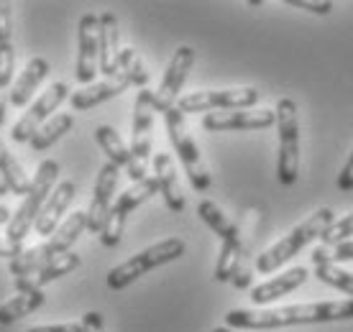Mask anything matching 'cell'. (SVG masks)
Wrapping results in <instances>:
<instances>
[{
  "label": "cell",
  "mask_w": 353,
  "mask_h": 332,
  "mask_svg": "<svg viewBox=\"0 0 353 332\" xmlns=\"http://www.w3.org/2000/svg\"><path fill=\"white\" fill-rule=\"evenodd\" d=\"M353 320V299L315 302V304H292L276 309H230L225 327L230 330H276L290 324H320Z\"/></svg>",
  "instance_id": "6da1fadb"
},
{
  "label": "cell",
  "mask_w": 353,
  "mask_h": 332,
  "mask_svg": "<svg viewBox=\"0 0 353 332\" xmlns=\"http://www.w3.org/2000/svg\"><path fill=\"white\" fill-rule=\"evenodd\" d=\"M333 222V210L330 207H320L318 212H312L307 220H302L297 227H292L290 233L276 240L272 248H266L264 253L256 258V271L259 273H274L279 271L284 263H290L294 256L305 251L315 238L323 236V230Z\"/></svg>",
  "instance_id": "7a4b0ae2"
},
{
  "label": "cell",
  "mask_w": 353,
  "mask_h": 332,
  "mask_svg": "<svg viewBox=\"0 0 353 332\" xmlns=\"http://www.w3.org/2000/svg\"><path fill=\"white\" fill-rule=\"evenodd\" d=\"M59 184V164L54 158H44L39 169H36V176L31 179V187H28L26 197L21 202V207L13 212V218L8 222V230H6V238L10 243L21 245L23 238L28 236V230L36 225V218L44 207V202L49 200V194L54 192V187Z\"/></svg>",
  "instance_id": "3957f363"
},
{
  "label": "cell",
  "mask_w": 353,
  "mask_h": 332,
  "mask_svg": "<svg viewBox=\"0 0 353 332\" xmlns=\"http://www.w3.org/2000/svg\"><path fill=\"white\" fill-rule=\"evenodd\" d=\"M187 251V245L182 238H164L159 243L143 248L139 253H133L128 261L118 263L115 269L108 271V289L113 291H121V289L131 287L133 281H139L143 273L159 269L164 263H172L176 258H182Z\"/></svg>",
  "instance_id": "277c9868"
},
{
  "label": "cell",
  "mask_w": 353,
  "mask_h": 332,
  "mask_svg": "<svg viewBox=\"0 0 353 332\" xmlns=\"http://www.w3.org/2000/svg\"><path fill=\"white\" fill-rule=\"evenodd\" d=\"M276 128H279V158L276 176L284 187H292L300 176V118L297 103L292 97H282L276 103Z\"/></svg>",
  "instance_id": "5b68a950"
},
{
  "label": "cell",
  "mask_w": 353,
  "mask_h": 332,
  "mask_svg": "<svg viewBox=\"0 0 353 332\" xmlns=\"http://www.w3.org/2000/svg\"><path fill=\"white\" fill-rule=\"evenodd\" d=\"M164 125H167L169 141L174 146V154L179 156L182 166H185L187 176H190V184H192L197 192H208L210 189V172L203 161V154H200V146L197 141L190 136V128H187L185 115L179 113V107H169L164 113Z\"/></svg>",
  "instance_id": "8992f818"
},
{
  "label": "cell",
  "mask_w": 353,
  "mask_h": 332,
  "mask_svg": "<svg viewBox=\"0 0 353 332\" xmlns=\"http://www.w3.org/2000/svg\"><path fill=\"white\" fill-rule=\"evenodd\" d=\"M154 92L139 90L133 103V136H131V161H128V176L136 182H143L149 176L151 156V133H154Z\"/></svg>",
  "instance_id": "52a82bcc"
},
{
  "label": "cell",
  "mask_w": 353,
  "mask_h": 332,
  "mask_svg": "<svg viewBox=\"0 0 353 332\" xmlns=\"http://www.w3.org/2000/svg\"><path fill=\"white\" fill-rule=\"evenodd\" d=\"M256 87H230V90H200L187 92L176 100L179 113H212V110H251L259 103Z\"/></svg>",
  "instance_id": "ba28073f"
},
{
  "label": "cell",
  "mask_w": 353,
  "mask_h": 332,
  "mask_svg": "<svg viewBox=\"0 0 353 332\" xmlns=\"http://www.w3.org/2000/svg\"><path fill=\"white\" fill-rule=\"evenodd\" d=\"M154 194H159V184H157L154 174L146 176L143 182H136L133 187H128L125 192L118 194L110 212H108L105 227H103V233H100V243L105 245V248H115V245L121 243L128 215H131L136 207H141L143 202H149Z\"/></svg>",
  "instance_id": "9c48e42d"
},
{
  "label": "cell",
  "mask_w": 353,
  "mask_h": 332,
  "mask_svg": "<svg viewBox=\"0 0 353 332\" xmlns=\"http://www.w3.org/2000/svg\"><path fill=\"white\" fill-rule=\"evenodd\" d=\"M70 95L72 92L67 82H54L52 87H46L44 92L39 95V100H34V103L28 105L26 113L18 118V123L13 125V131H10V138L16 141V143H28V141L36 136V131L59 110V105H62Z\"/></svg>",
  "instance_id": "30bf717a"
},
{
  "label": "cell",
  "mask_w": 353,
  "mask_h": 332,
  "mask_svg": "<svg viewBox=\"0 0 353 332\" xmlns=\"http://www.w3.org/2000/svg\"><path fill=\"white\" fill-rule=\"evenodd\" d=\"M194 64V49L192 46H179L172 59H169L167 70H164V77L159 82V90L154 92V110L157 113H167L169 107L176 105V100L182 97V87H185L187 77H190V70Z\"/></svg>",
  "instance_id": "8fae6325"
},
{
  "label": "cell",
  "mask_w": 353,
  "mask_h": 332,
  "mask_svg": "<svg viewBox=\"0 0 353 332\" xmlns=\"http://www.w3.org/2000/svg\"><path fill=\"white\" fill-rule=\"evenodd\" d=\"M100 72V16L85 13L77 28V82L92 85L95 74Z\"/></svg>",
  "instance_id": "7c38bea8"
},
{
  "label": "cell",
  "mask_w": 353,
  "mask_h": 332,
  "mask_svg": "<svg viewBox=\"0 0 353 332\" xmlns=\"http://www.w3.org/2000/svg\"><path fill=\"white\" fill-rule=\"evenodd\" d=\"M118 179H121V169L113 166L110 161L100 166L95 179V189H92V202L88 207V230L100 236L105 227L108 212L115 202V189H118Z\"/></svg>",
  "instance_id": "4fadbf2b"
},
{
  "label": "cell",
  "mask_w": 353,
  "mask_h": 332,
  "mask_svg": "<svg viewBox=\"0 0 353 332\" xmlns=\"http://www.w3.org/2000/svg\"><path fill=\"white\" fill-rule=\"evenodd\" d=\"M276 123L274 110H221V113H205L203 128L210 133H228V131H259Z\"/></svg>",
  "instance_id": "5bb4252c"
},
{
  "label": "cell",
  "mask_w": 353,
  "mask_h": 332,
  "mask_svg": "<svg viewBox=\"0 0 353 332\" xmlns=\"http://www.w3.org/2000/svg\"><path fill=\"white\" fill-rule=\"evenodd\" d=\"M74 194H77V184L72 182V179H64V182H59L54 187V192L49 194V200L44 202V207H41L39 218H36L34 230L39 236H52L54 230L62 225L59 220L67 215Z\"/></svg>",
  "instance_id": "9a60e30c"
},
{
  "label": "cell",
  "mask_w": 353,
  "mask_h": 332,
  "mask_svg": "<svg viewBox=\"0 0 353 332\" xmlns=\"http://www.w3.org/2000/svg\"><path fill=\"white\" fill-rule=\"evenodd\" d=\"M131 87V82L125 74H115V77H105L103 82H92L88 87L77 90V92H72L70 95V105L72 110H92L97 107L100 103H108V100H113V97L123 95L125 90Z\"/></svg>",
  "instance_id": "2e32d148"
},
{
  "label": "cell",
  "mask_w": 353,
  "mask_h": 332,
  "mask_svg": "<svg viewBox=\"0 0 353 332\" xmlns=\"http://www.w3.org/2000/svg\"><path fill=\"white\" fill-rule=\"evenodd\" d=\"M307 279H310L307 269H305V266H294L290 271L279 273V276H274V279L251 289V299H254V304H272L274 299H282V297H287L290 291L300 289Z\"/></svg>",
  "instance_id": "e0dca14e"
},
{
  "label": "cell",
  "mask_w": 353,
  "mask_h": 332,
  "mask_svg": "<svg viewBox=\"0 0 353 332\" xmlns=\"http://www.w3.org/2000/svg\"><path fill=\"white\" fill-rule=\"evenodd\" d=\"M118 64H121V23L113 13H100V72L105 77H115Z\"/></svg>",
  "instance_id": "ac0fdd59"
},
{
  "label": "cell",
  "mask_w": 353,
  "mask_h": 332,
  "mask_svg": "<svg viewBox=\"0 0 353 332\" xmlns=\"http://www.w3.org/2000/svg\"><path fill=\"white\" fill-rule=\"evenodd\" d=\"M46 74H49V61L44 56H31L26 61V67L18 72V79L13 82V87H10V97H8L10 105L16 107L28 105L34 92L39 90V85L46 79Z\"/></svg>",
  "instance_id": "d6986e66"
},
{
  "label": "cell",
  "mask_w": 353,
  "mask_h": 332,
  "mask_svg": "<svg viewBox=\"0 0 353 332\" xmlns=\"http://www.w3.org/2000/svg\"><path fill=\"white\" fill-rule=\"evenodd\" d=\"M88 230V210H77L67 215V220H62V225L54 230L49 240L44 243V251L49 256V261H54L57 256L70 253V248L77 243V238Z\"/></svg>",
  "instance_id": "ffe728a7"
},
{
  "label": "cell",
  "mask_w": 353,
  "mask_h": 332,
  "mask_svg": "<svg viewBox=\"0 0 353 332\" xmlns=\"http://www.w3.org/2000/svg\"><path fill=\"white\" fill-rule=\"evenodd\" d=\"M154 179L159 184V194L164 197L169 210H185V194H182V187H179V179H176L174 164H172L169 154H157L154 156Z\"/></svg>",
  "instance_id": "44dd1931"
},
{
  "label": "cell",
  "mask_w": 353,
  "mask_h": 332,
  "mask_svg": "<svg viewBox=\"0 0 353 332\" xmlns=\"http://www.w3.org/2000/svg\"><path fill=\"white\" fill-rule=\"evenodd\" d=\"M44 291L41 289H28V291H16V297H10L6 304H0V324H13L21 317L36 312L44 304Z\"/></svg>",
  "instance_id": "7402d4cb"
},
{
  "label": "cell",
  "mask_w": 353,
  "mask_h": 332,
  "mask_svg": "<svg viewBox=\"0 0 353 332\" xmlns=\"http://www.w3.org/2000/svg\"><path fill=\"white\" fill-rule=\"evenodd\" d=\"M72 125H74V115L72 113H54L49 121L36 131V136L28 143H31V149L34 151H46V149H52L57 141L62 138L64 133H70L72 131Z\"/></svg>",
  "instance_id": "603a6c76"
},
{
  "label": "cell",
  "mask_w": 353,
  "mask_h": 332,
  "mask_svg": "<svg viewBox=\"0 0 353 332\" xmlns=\"http://www.w3.org/2000/svg\"><path fill=\"white\" fill-rule=\"evenodd\" d=\"M95 141L100 143L103 154L108 156V161L118 169H125L128 161H131V149L123 143L121 133L115 131L113 125H97L95 128Z\"/></svg>",
  "instance_id": "cb8c5ba5"
},
{
  "label": "cell",
  "mask_w": 353,
  "mask_h": 332,
  "mask_svg": "<svg viewBox=\"0 0 353 332\" xmlns=\"http://www.w3.org/2000/svg\"><path fill=\"white\" fill-rule=\"evenodd\" d=\"M0 176H3V182L8 184L10 192L26 197L28 187H31V179L26 176L23 166L18 164V158L10 154L8 146L3 143V138H0Z\"/></svg>",
  "instance_id": "d4e9b609"
},
{
  "label": "cell",
  "mask_w": 353,
  "mask_h": 332,
  "mask_svg": "<svg viewBox=\"0 0 353 332\" xmlns=\"http://www.w3.org/2000/svg\"><path fill=\"white\" fill-rule=\"evenodd\" d=\"M197 215L203 218V222L208 227H210L215 236L221 238H228L233 236V233H239V225L233 222V220H228V215L215 205L212 200H203L200 205H197Z\"/></svg>",
  "instance_id": "484cf974"
},
{
  "label": "cell",
  "mask_w": 353,
  "mask_h": 332,
  "mask_svg": "<svg viewBox=\"0 0 353 332\" xmlns=\"http://www.w3.org/2000/svg\"><path fill=\"white\" fill-rule=\"evenodd\" d=\"M13 72H16V49L13 44L0 46V125L6 123L10 87H13Z\"/></svg>",
  "instance_id": "4316f807"
},
{
  "label": "cell",
  "mask_w": 353,
  "mask_h": 332,
  "mask_svg": "<svg viewBox=\"0 0 353 332\" xmlns=\"http://www.w3.org/2000/svg\"><path fill=\"white\" fill-rule=\"evenodd\" d=\"M118 72L128 77V82H131L133 87L146 90V85H149L146 64H143V59L139 56V52L131 49V46H128V49H121V64H118Z\"/></svg>",
  "instance_id": "83f0119b"
},
{
  "label": "cell",
  "mask_w": 353,
  "mask_h": 332,
  "mask_svg": "<svg viewBox=\"0 0 353 332\" xmlns=\"http://www.w3.org/2000/svg\"><path fill=\"white\" fill-rule=\"evenodd\" d=\"M315 276H318L323 284L338 289V291H343V294H348V297L353 299V273L343 271L341 266H336V263L315 266Z\"/></svg>",
  "instance_id": "f1b7e54d"
},
{
  "label": "cell",
  "mask_w": 353,
  "mask_h": 332,
  "mask_svg": "<svg viewBox=\"0 0 353 332\" xmlns=\"http://www.w3.org/2000/svg\"><path fill=\"white\" fill-rule=\"evenodd\" d=\"M312 266H325V263H343L353 261V240H343L338 245H320L312 251Z\"/></svg>",
  "instance_id": "f546056e"
},
{
  "label": "cell",
  "mask_w": 353,
  "mask_h": 332,
  "mask_svg": "<svg viewBox=\"0 0 353 332\" xmlns=\"http://www.w3.org/2000/svg\"><path fill=\"white\" fill-rule=\"evenodd\" d=\"M351 236H353V212L351 215H343L341 220H333V222L323 230L320 240L325 245H338V243H343V240H351Z\"/></svg>",
  "instance_id": "4dcf8cb0"
},
{
  "label": "cell",
  "mask_w": 353,
  "mask_h": 332,
  "mask_svg": "<svg viewBox=\"0 0 353 332\" xmlns=\"http://www.w3.org/2000/svg\"><path fill=\"white\" fill-rule=\"evenodd\" d=\"M284 3L292 6V8H302L307 10V13H315V16H327L333 10V3H327V0H284Z\"/></svg>",
  "instance_id": "1f68e13d"
},
{
  "label": "cell",
  "mask_w": 353,
  "mask_h": 332,
  "mask_svg": "<svg viewBox=\"0 0 353 332\" xmlns=\"http://www.w3.org/2000/svg\"><path fill=\"white\" fill-rule=\"evenodd\" d=\"M13 36V13H10V3L0 0V46L10 44Z\"/></svg>",
  "instance_id": "d6a6232c"
},
{
  "label": "cell",
  "mask_w": 353,
  "mask_h": 332,
  "mask_svg": "<svg viewBox=\"0 0 353 332\" xmlns=\"http://www.w3.org/2000/svg\"><path fill=\"white\" fill-rule=\"evenodd\" d=\"M82 332H105V320L100 312H88L82 317Z\"/></svg>",
  "instance_id": "836d02e7"
},
{
  "label": "cell",
  "mask_w": 353,
  "mask_h": 332,
  "mask_svg": "<svg viewBox=\"0 0 353 332\" xmlns=\"http://www.w3.org/2000/svg\"><path fill=\"white\" fill-rule=\"evenodd\" d=\"M338 189H341V192H353V154L348 156L343 172L338 176Z\"/></svg>",
  "instance_id": "e575fe53"
},
{
  "label": "cell",
  "mask_w": 353,
  "mask_h": 332,
  "mask_svg": "<svg viewBox=\"0 0 353 332\" xmlns=\"http://www.w3.org/2000/svg\"><path fill=\"white\" fill-rule=\"evenodd\" d=\"M28 332H82L80 322H62V324H39Z\"/></svg>",
  "instance_id": "d590c367"
},
{
  "label": "cell",
  "mask_w": 353,
  "mask_h": 332,
  "mask_svg": "<svg viewBox=\"0 0 353 332\" xmlns=\"http://www.w3.org/2000/svg\"><path fill=\"white\" fill-rule=\"evenodd\" d=\"M21 251H23L21 245L10 243L8 238H0V258H10V261H13V258L21 256Z\"/></svg>",
  "instance_id": "8d00e7d4"
},
{
  "label": "cell",
  "mask_w": 353,
  "mask_h": 332,
  "mask_svg": "<svg viewBox=\"0 0 353 332\" xmlns=\"http://www.w3.org/2000/svg\"><path fill=\"white\" fill-rule=\"evenodd\" d=\"M10 218H13V212L0 205V225H3V222H10Z\"/></svg>",
  "instance_id": "74e56055"
},
{
  "label": "cell",
  "mask_w": 353,
  "mask_h": 332,
  "mask_svg": "<svg viewBox=\"0 0 353 332\" xmlns=\"http://www.w3.org/2000/svg\"><path fill=\"white\" fill-rule=\"evenodd\" d=\"M10 189H8V184L3 182V176H0V197H6V194H8Z\"/></svg>",
  "instance_id": "f35d334b"
},
{
  "label": "cell",
  "mask_w": 353,
  "mask_h": 332,
  "mask_svg": "<svg viewBox=\"0 0 353 332\" xmlns=\"http://www.w3.org/2000/svg\"><path fill=\"white\" fill-rule=\"evenodd\" d=\"M212 332H233V330H230V327H215Z\"/></svg>",
  "instance_id": "ab89813d"
}]
</instances>
